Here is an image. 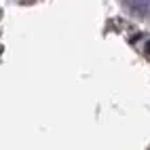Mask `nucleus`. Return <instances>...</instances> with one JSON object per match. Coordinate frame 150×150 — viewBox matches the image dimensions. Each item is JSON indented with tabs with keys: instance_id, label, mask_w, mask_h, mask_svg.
Segmentation results:
<instances>
[{
	"instance_id": "1",
	"label": "nucleus",
	"mask_w": 150,
	"mask_h": 150,
	"mask_svg": "<svg viewBox=\"0 0 150 150\" xmlns=\"http://www.w3.org/2000/svg\"><path fill=\"white\" fill-rule=\"evenodd\" d=\"M125 6L137 17H150V0H123Z\"/></svg>"
}]
</instances>
